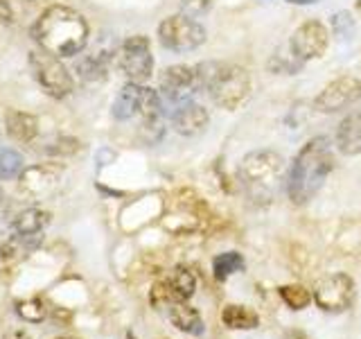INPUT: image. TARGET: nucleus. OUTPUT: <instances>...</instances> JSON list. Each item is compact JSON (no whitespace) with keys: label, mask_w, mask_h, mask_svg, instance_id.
Listing matches in <instances>:
<instances>
[{"label":"nucleus","mask_w":361,"mask_h":339,"mask_svg":"<svg viewBox=\"0 0 361 339\" xmlns=\"http://www.w3.org/2000/svg\"><path fill=\"white\" fill-rule=\"evenodd\" d=\"M221 319L231 331H253L259 323L257 312L246 308V305H228V308L224 310Z\"/></svg>","instance_id":"obj_20"},{"label":"nucleus","mask_w":361,"mask_h":339,"mask_svg":"<svg viewBox=\"0 0 361 339\" xmlns=\"http://www.w3.org/2000/svg\"><path fill=\"white\" fill-rule=\"evenodd\" d=\"M11 7H9V0H0V20L11 23Z\"/></svg>","instance_id":"obj_29"},{"label":"nucleus","mask_w":361,"mask_h":339,"mask_svg":"<svg viewBox=\"0 0 361 339\" xmlns=\"http://www.w3.org/2000/svg\"><path fill=\"white\" fill-rule=\"evenodd\" d=\"M199 93L195 66H169L161 75V95L174 109L185 105L192 95Z\"/></svg>","instance_id":"obj_10"},{"label":"nucleus","mask_w":361,"mask_h":339,"mask_svg":"<svg viewBox=\"0 0 361 339\" xmlns=\"http://www.w3.org/2000/svg\"><path fill=\"white\" fill-rule=\"evenodd\" d=\"M23 172V156L14 150H0V179H14Z\"/></svg>","instance_id":"obj_25"},{"label":"nucleus","mask_w":361,"mask_h":339,"mask_svg":"<svg viewBox=\"0 0 361 339\" xmlns=\"http://www.w3.org/2000/svg\"><path fill=\"white\" fill-rule=\"evenodd\" d=\"M289 5H314V3H319V0H287Z\"/></svg>","instance_id":"obj_30"},{"label":"nucleus","mask_w":361,"mask_h":339,"mask_svg":"<svg viewBox=\"0 0 361 339\" xmlns=\"http://www.w3.org/2000/svg\"><path fill=\"white\" fill-rule=\"evenodd\" d=\"M327 43H330V30L321 20H307L293 32V37L289 41V50L296 59L310 61L325 54Z\"/></svg>","instance_id":"obj_11"},{"label":"nucleus","mask_w":361,"mask_h":339,"mask_svg":"<svg viewBox=\"0 0 361 339\" xmlns=\"http://www.w3.org/2000/svg\"><path fill=\"white\" fill-rule=\"evenodd\" d=\"M212 269H214V276H217L219 280H226L228 276H233L235 271L244 269V258H242V254H237V251H226V254L214 258Z\"/></svg>","instance_id":"obj_22"},{"label":"nucleus","mask_w":361,"mask_h":339,"mask_svg":"<svg viewBox=\"0 0 361 339\" xmlns=\"http://www.w3.org/2000/svg\"><path fill=\"white\" fill-rule=\"evenodd\" d=\"M20 192H25L30 199H43L54 192L59 172L52 165H34L20 172Z\"/></svg>","instance_id":"obj_12"},{"label":"nucleus","mask_w":361,"mask_h":339,"mask_svg":"<svg viewBox=\"0 0 361 339\" xmlns=\"http://www.w3.org/2000/svg\"><path fill=\"white\" fill-rule=\"evenodd\" d=\"M109 68H111V54L109 52H95V54H88L86 59H82L77 64V73L86 84H95V82H102V79L106 77Z\"/></svg>","instance_id":"obj_19"},{"label":"nucleus","mask_w":361,"mask_h":339,"mask_svg":"<svg viewBox=\"0 0 361 339\" xmlns=\"http://www.w3.org/2000/svg\"><path fill=\"white\" fill-rule=\"evenodd\" d=\"M195 75L199 90H206L214 105L226 111H235L240 105H244L248 93H251L248 71L237 64L203 61L195 66Z\"/></svg>","instance_id":"obj_3"},{"label":"nucleus","mask_w":361,"mask_h":339,"mask_svg":"<svg viewBox=\"0 0 361 339\" xmlns=\"http://www.w3.org/2000/svg\"><path fill=\"white\" fill-rule=\"evenodd\" d=\"M118 64L122 73L127 75L129 82L145 84L154 73V56H152V45L145 34H133L122 43L118 52Z\"/></svg>","instance_id":"obj_7"},{"label":"nucleus","mask_w":361,"mask_h":339,"mask_svg":"<svg viewBox=\"0 0 361 339\" xmlns=\"http://www.w3.org/2000/svg\"><path fill=\"white\" fill-rule=\"evenodd\" d=\"M334 145H336V150L345 156L361 154V111L348 113V116L338 122Z\"/></svg>","instance_id":"obj_14"},{"label":"nucleus","mask_w":361,"mask_h":339,"mask_svg":"<svg viewBox=\"0 0 361 339\" xmlns=\"http://www.w3.org/2000/svg\"><path fill=\"white\" fill-rule=\"evenodd\" d=\"M210 9V0H180V14L199 18Z\"/></svg>","instance_id":"obj_28"},{"label":"nucleus","mask_w":361,"mask_h":339,"mask_svg":"<svg viewBox=\"0 0 361 339\" xmlns=\"http://www.w3.org/2000/svg\"><path fill=\"white\" fill-rule=\"evenodd\" d=\"M312 297L323 312H332V314L345 312L355 299V280L348 274L325 276L316 282Z\"/></svg>","instance_id":"obj_8"},{"label":"nucleus","mask_w":361,"mask_h":339,"mask_svg":"<svg viewBox=\"0 0 361 339\" xmlns=\"http://www.w3.org/2000/svg\"><path fill=\"white\" fill-rule=\"evenodd\" d=\"M357 7H359V11H361V0H359V3H357Z\"/></svg>","instance_id":"obj_33"},{"label":"nucleus","mask_w":361,"mask_h":339,"mask_svg":"<svg viewBox=\"0 0 361 339\" xmlns=\"http://www.w3.org/2000/svg\"><path fill=\"white\" fill-rule=\"evenodd\" d=\"M127 339H135V337H133V335H131V333H129V335H127Z\"/></svg>","instance_id":"obj_32"},{"label":"nucleus","mask_w":361,"mask_h":339,"mask_svg":"<svg viewBox=\"0 0 361 339\" xmlns=\"http://www.w3.org/2000/svg\"><path fill=\"white\" fill-rule=\"evenodd\" d=\"M167 282H169V287H172L176 301H188V299H192V294H195V290H197V278L185 267H176L172 271V276L167 278Z\"/></svg>","instance_id":"obj_21"},{"label":"nucleus","mask_w":361,"mask_h":339,"mask_svg":"<svg viewBox=\"0 0 361 339\" xmlns=\"http://www.w3.org/2000/svg\"><path fill=\"white\" fill-rule=\"evenodd\" d=\"M5 127L11 141L27 145L39 136V118L32 116V113L25 111H7L5 116Z\"/></svg>","instance_id":"obj_15"},{"label":"nucleus","mask_w":361,"mask_h":339,"mask_svg":"<svg viewBox=\"0 0 361 339\" xmlns=\"http://www.w3.org/2000/svg\"><path fill=\"white\" fill-rule=\"evenodd\" d=\"M361 100V82L353 75H341L332 79L314 100V109L319 113H338Z\"/></svg>","instance_id":"obj_9"},{"label":"nucleus","mask_w":361,"mask_h":339,"mask_svg":"<svg viewBox=\"0 0 361 339\" xmlns=\"http://www.w3.org/2000/svg\"><path fill=\"white\" fill-rule=\"evenodd\" d=\"M56 339H75V337H56Z\"/></svg>","instance_id":"obj_31"},{"label":"nucleus","mask_w":361,"mask_h":339,"mask_svg":"<svg viewBox=\"0 0 361 339\" xmlns=\"http://www.w3.org/2000/svg\"><path fill=\"white\" fill-rule=\"evenodd\" d=\"M16 314L27 323H41L48 316V308H45V303L41 299H27L16 303Z\"/></svg>","instance_id":"obj_23"},{"label":"nucleus","mask_w":361,"mask_h":339,"mask_svg":"<svg viewBox=\"0 0 361 339\" xmlns=\"http://www.w3.org/2000/svg\"><path fill=\"white\" fill-rule=\"evenodd\" d=\"M142 84H135V82H127L120 93L113 102V118L124 122V120H131L135 113H140V102H142Z\"/></svg>","instance_id":"obj_16"},{"label":"nucleus","mask_w":361,"mask_h":339,"mask_svg":"<svg viewBox=\"0 0 361 339\" xmlns=\"http://www.w3.org/2000/svg\"><path fill=\"white\" fill-rule=\"evenodd\" d=\"M355 32H357L355 18L350 16L348 11H336V14L332 16V34H334V37L345 41V39H353Z\"/></svg>","instance_id":"obj_27"},{"label":"nucleus","mask_w":361,"mask_h":339,"mask_svg":"<svg viewBox=\"0 0 361 339\" xmlns=\"http://www.w3.org/2000/svg\"><path fill=\"white\" fill-rule=\"evenodd\" d=\"M280 299L285 301L291 310H302V308H307V305H310L312 294L302 285H282L280 287Z\"/></svg>","instance_id":"obj_24"},{"label":"nucleus","mask_w":361,"mask_h":339,"mask_svg":"<svg viewBox=\"0 0 361 339\" xmlns=\"http://www.w3.org/2000/svg\"><path fill=\"white\" fill-rule=\"evenodd\" d=\"M169 321L176 328V331L185 333V335H203V319L197 308H192L185 301H180L169 308Z\"/></svg>","instance_id":"obj_17"},{"label":"nucleus","mask_w":361,"mask_h":339,"mask_svg":"<svg viewBox=\"0 0 361 339\" xmlns=\"http://www.w3.org/2000/svg\"><path fill=\"white\" fill-rule=\"evenodd\" d=\"M30 66H32L34 79H37L39 86L50 97L61 100V97H68L73 93V88H75L73 75L61 64L59 56H54V54L39 48V50L30 52Z\"/></svg>","instance_id":"obj_5"},{"label":"nucleus","mask_w":361,"mask_h":339,"mask_svg":"<svg viewBox=\"0 0 361 339\" xmlns=\"http://www.w3.org/2000/svg\"><path fill=\"white\" fill-rule=\"evenodd\" d=\"M332 167L334 154L327 136H316V138L305 143L287 174V195L291 203H296V206L307 203L323 188Z\"/></svg>","instance_id":"obj_2"},{"label":"nucleus","mask_w":361,"mask_h":339,"mask_svg":"<svg viewBox=\"0 0 361 339\" xmlns=\"http://www.w3.org/2000/svg\"><path fill=\"white\" fill-rule=\"evenodd\" d=\"M90 30L86 18L77 9L66 5H52L43 11L32 25V39L41 50L54 56H75L88 43Z\"/></svg>","instance_id":"obj_1"},{"label":"nucleus","mask_w":361,"mask_h":339,"mask_svg":"<svg viewBox=\"0 0 361 339\" xmlns=\"http://www.w3.org/2000/svg\"><path fill=\"white\" fill-rule=\"evenodd\" d=\"M149 301H152V305H154L156 310L172 308V305L180 303V301H176L174 292H172V287H169V282H167V280L156 282L154 290H152V294H149Z\"/></svg>","instance_id":"obj_26"},{"label":"nucleus","mask_w":361,"mask_h":339,"mask_svg":"<svg viewBox=\"0 0 361 339\" xmlns=\"http://www.w3.org/2000/svg\"><path fill=\"white\" fill-rule=\"evenodd\" d=\"M158 41H161L163 48L172 52H190L206 41V28L197 18L174 14L158 25Z\"/></svg>","instance_id":"obj_6"},{"label":"nucleus","mask_w":361,"mask_h":339,"mask_svg":"<svg viewBox=\"0 0 361 339\" xmlns=\"http://www.w3.org/2000/svg\"><path fill=\"white\" fill-rule=\"evenodd\" d=\"M50 224V213L41 208H25L14 218V233L16 235H43Z\"/></svg>","instance_id":"obj_18"},{"label":"nucleus","mask_w":361,"mask_h":339,"mask_svg":"<svg viewBox=\"0 0 361 339\" xmlns=\"http://www.w3.org/2000/svg\"><path fill=\"white\" fill-rule=\"evenodd\" d=\"M208 122H210L208 111L201 105H195V102H185V105H180L172 111V127L180 136H199L206 131Z\"/></svg>","instance_id":"obj_13"},{"label":"nucleus","mask_w":361,"mask_h":339,"mask_svg":"<svg viewBox=\"0 0 361 339\" xmlns=\"http://www.w3.org/2000/svg\"><path fill=\"white\" fill-rule=\"evenodd\" d=\"M282 174H285V158L274 150L248 152L240 163V181L244 192L255 203L271 201Z\"/></svg>","instance_id":"obj_4"}]
</instances>
